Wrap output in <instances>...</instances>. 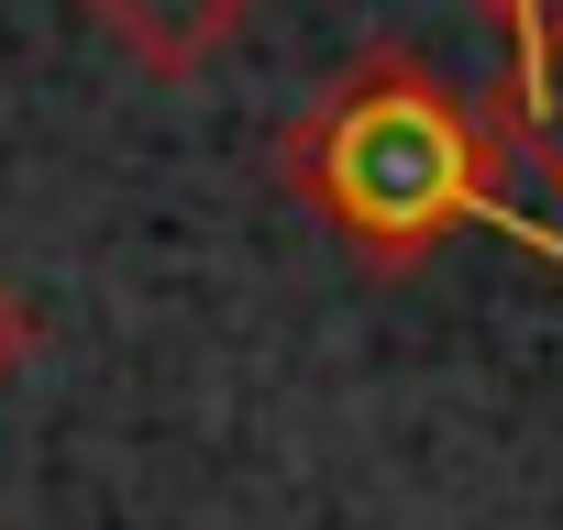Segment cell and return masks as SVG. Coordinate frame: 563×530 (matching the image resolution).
I'll return each mask as SVG.
<instances>
[{
    "mask_svg": "<svg viewBox=\"0 0 563 530\" xmlns=\"http://www.w3.org/2000/svg\"><path fill=\"white\" fill-rule=\"evenodd\" d=\"M486 133L519 177L563 188V12L508 23V78L486 89Z\"/></svg>",
    "mask_w": 563,
    "mask_h": 530,
    "instance_id": "2",
    "label": "cell"
},
{
    "mask_svg": "<svg viewBox=\"0 0 563 530\" xmlns=\"http://www.w3.org/2000/svg\"><path fill=\"white\" fill-rule=\"evenodd\" d=\"M276 177H288V199L354 243L376 277H409V265H431L508 177L486 111L409 45H365L288 133H276Z\"/></svg>",
    "mask_w": 563,
    "mask_h": 530,
    "instance_id": "1",
    "label": "cell"
},
{
    "mask_svg": "<svg viewBox=\"0 0 563 530\" xmlns=\"http://www.w3.org/2000/svg\"><path fill=\"white\" fill-rule=\"evenodd\" d=\"M78 12L144 67V78H199L243 45V23L265 12V0H78Z\"/></svg>",
    "mask_w": 563,
    "mask_h": 530,
    "instance_id": "3",
    "label": "cell"
},
{
    "mask_svg": "<svg viewBox=\"0 0 563 530\" xmlns=\"http://www.w3.org/2000/svg\"><path fill=\"white\" fill-rule=\"evenodd\" d=\"M23 365H34V299H23L12 277H0V387H12Z\"/></svg>",
    "mask_w": 563,
    "mask_h": 530,
    "instance_id": "4",
    "label": "cell"
},
{
    "mask_svg": "<svg viewBox=\"0 0 563 530\" xmlns=\"http://www.w3.org/2000/svg\"><path fill=\"white\" fill-rule=\"evenodd\" d=\"M486 12H508V23H530V12H563V0H486Z\"/></svg>",
    "mask_w": 563,
    "mask_h": 530,
    "instance_id": "5",
    "label": "cell"
}]
</instances>
